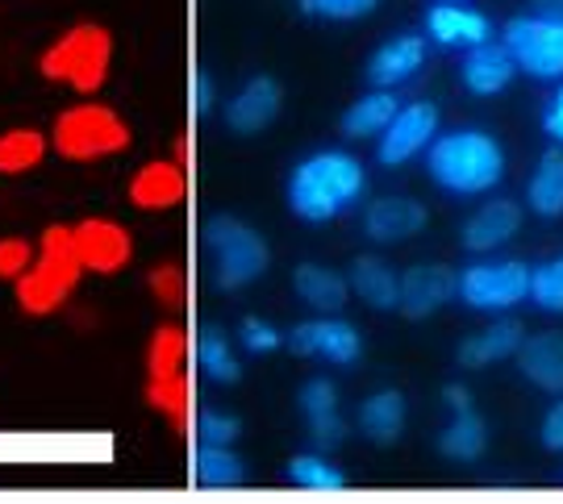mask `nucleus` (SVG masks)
<instances>
[{"label":"nucleus","mask_w":563,"mask_h":504,"mask_svg":"<svg viewBox=\"0 0 563 504\" xmlns=\"http://www.w3.org/2000/svg\"><path fill=\"white\" fill-rule=\"evenodd\" d=\"M301 13L309 18H322V21H360L367 13H376L380 0H297Z\"/></svg>","instance_id":"nucleus-39"},{"label":"nucleus","mask_w":563,"mask_h":504,"mask_svg":"<svg viewBox=\"0 0 563 504\" xmlns=\"http://www.w3.org/2000/svg\"><path fill=\"white\" fill-rule=\"evenodd\" d=\"M51 134H42L34 125H13L0 134V176H30L46 163Z\"/></svg>","instance_id":"nucleus-28"},{"label":"nucleus","mask_w":563,"mask_h":504,"mask_svg":"<svg viewBox=\"0 0 563 504\" xmlns=\"http://www.w3.org/2000/svg\"><path fill=\"white\" fill-rule=\"evenodd\" d=\"M239 343L246 355H272V350L284 346V334L272 322H263V317H242Z\"/></svg>","instance_id":"nucleus-40"},{"label":"nucleus","mask_w":563,"mask_h":504,"mask_svg":"<svg viewBox=\"0 0 563 504\" xmlns=\"http://www.w3.org/2000/svg\"><path fill=\"white\" fill-rule=\"evenodd\" d=\"M426 171L451 197H481L505 180V150L484 130H451L430 142Z\"/></svg>","instance_id":"nucleus-3"},{"label":"nucleus","mask_w":563,"mask_h":504,"mask_svg":"<svg viewBox=\"0 0 563 504\" xmlns=\"http://www.w3.org/2000/svg\"><path fill=\"white\" fill-rule=\"evenodd\" d=\"M363 192H367L363 163L351 150H339V146H325V150L305 155L288 171V183H284L288 209L305 225L334 222V217H342L346 209H355L363 201Z\"/></svg>","instance_id":"nucleus-1"},{"label":"nucleus","mask_w":563,"mask_h":504,"mask_svg":"<svg viewBox=\"0 0 563 504\" xmlns=\"http://www.w3.org/2000/svg\"><path fill=\"white\" fill-rule=\"evenodd\" d=\"M518 367L534 388L563 396V334H534L518 350Z\"/></svg>","instance_id":"nucleus-26"},{"label":"nucleus","mask_w":563,"mask_h":504,"mask_svg":"<svg viewBox=\"0 0 563 504\" xmlns=\"http://www.w3.org/2000/svg\"><path fill=\"white\" fill-rule=\"evenodd\" d=\"M125 197L139 213H167L188 197V176L176 159H151L130 176Z\"/></svg>","instance_id":"nucleus-14"},{"label":"nucleus","mask_w":563,"mask_h":504,"mask_svg":"<svg viewBox=\"0 0 563 504\" xmlns=\"http://www.w3.org/2000/svg\"><path fill=\"white\" fill-rule=\"evenodd\" d=\"M405 417H409V408H405L401 392L397 388H380V392H372L360 404V417L355 422H360V434L367 443L393 446L405 434Z\"/></svg>","instance_id":"nucleus-25"},{"label":"nucleus","mask_w":563,"mask_h":504,"mask_svg":"<svg viewBox=\"0 0 563 504\" xmlns=\"http://www.w3.org/2000/svg\"><path fill=\"white\" fill-rule=\"evenodd\" d=\"M197 367L205 371V380L209 383H239L242 380L239 355H234V346H230V338H225L218 325H205L201 334H197Z\"/></svg>","instance_id":"nucleus-31"},{"label":"nucleus","mask_w":563,"mask_h":504,"mask_svg":"<svg viewBox=\"0 0 563 504\" xmlns=\"http://www.w3.org/2000/svg\"><path fill=\"white\" fill-rule=\"evenodd\" d=\"M197 438L205 446H234L242 438V422L225 408H201L197 417Z\"/></svg>","instance_id":"nucleus-37"},{"label":"nucleus","mask_w":563,"mask_h":504,"mask_svg":"<svg viewBox=\"0 0 563 504\" xmlns=\"http://www.w3.org/2000/svg\"><path fill=\"white\" fill-rule=\"evenodd\" d=\"M522 229V204L509 201V197H493V201H484L460 229V243L463 250H472V255H488V250H497L505 246L514 234Z\"/></svg>","instance_id":"nucleus-17"},{"label":"nucleus","mask_w":563,"mask_h":504,"mask_svg":"<svg viewBox=\"0 0 563 504\" xmlns=\"http://www.w3.org/2000/svg\"><path fill=\"white\" fill-rule=\"evenodd\" d=\"M488 446V425L476 408H460L451 413V425L439 434V455L451 463H476Z\"/></svg>","instance_id":"nucleus-29"},{"label":"nucleus","mask_w":563,"mask_h":504,"mask_svg":"<svg viewBox=\"0 0 563 504\" xmlns=\"http://www.w3.org/2000/svg\"><path fill=\"white\" fill-rule=\"evenodd\" d=\"M134 142V130L121 117L113 104L80 101L63 109L51 125V150L67 163H97L125 155Z\"/></svg>","instance_id":"nucleus-6"},{"label":"nucleus","mask_w":563,"mask_h":504,"mask_svg":"<svg viewBox=\"0 0 563 504\" xmlns=\"http://www.w3.org/2000/svg\"><path fill=\"white\" fill-rule=\"evenodd\" d=\"M439 138V109L430 101L401 104L397 117L388 122L380 138H376V163L380 167H401L413 155L430 150V142Z\"/></svg>","instance_id":"nucleus-11"},{"label":"nucleus","mask_w":563,"mask_h":504,"mask_svg":"<svg viewBox=\"0 0 563 504\" xmlns=\"http://www.w3.org/2000/svg\"><path fill=\"white\" fill-rule=\"evenodd\" d=\"M34 255H38V243H30V238H21V234H4V238H0V280L18 283L21 276L30 271Z\"/></svg>","instance_id":"nucleus-38"},{"label":"nucleus","mask_w":563,"mask_h":504,"mask_svg":"<svg viewBox=\"0 0 563 504\" xmlns=\"http://www.w3.org/2000/svg\"><path fill=\"white\" fill-rule=\"evenodd\" d=\"M42 80L63 83L76 97H97L113 71V34L101 21H76L38 55Z\"/></svg>","instance_id":"nucleus-4"},{"label":"nucleus","mask_w":563,"mask_h":504,"mask_svg":"<svg viewBox=\"0 0 563 504\" xmlns=\"http://www.w3.org/2000/svg\"><path fill=\"white\" fill-rule=\"evenodd\" d=\"M505 46L518 63V71L534 80H563V25L539 13L505 21Z\"/></svg>","instance_id":"nucleus-8"},{"label":"nucleus","mask_w":563,"mask_h":504,"mask_svg":"<svg viewBox=\"0 0 563 504\" xmlns=\"http://www.w3.org/2000/svg\"><path fill=\"white\" fill-rule=\"evenodd\" d=\"M530 13H539V18L560 21L563 25V0H530Z\"/></svg>","instance_id":"nucleus-45"},{"label":"nucleus","mask_w":563,"mask_h":504,"mask_svg":"<svg viewBox=\"0 0 563 504\" xmlns=\"http://www.w3.org/2000/svg\"><path fill=\"white\" fill-rule=\"evenodd\" d=\"M297 408H301L305 429H309V443L318 446V450H339L346 443V422H342L339 413V388L325 376H313V380L301 383Z\"/></svg>","instance_id":"nucleus-15"},{"label":"nucleus","mask_w":563,"mask_h":504,"mask_svg":"<svg viewBox=\"0 0 563 504\" xmlns=\"http://www.w3.org/2000/svg\"><path fill=\"white\" fill-rule=\"evenodd\" d=\"M188 104H192V113L205 117L209 109H213V76L209 71H192V83H188Z\"/></svg>","instance_id":"nucleus-41"},{"label":"nucleus","mask_w":563,"mask_h":504,"mask_svg":"<svg viewBox=\"0 0 563 504\" xmlns=\"http://www.w3.org/2000/svg\"><path fill=\"white\" fill-rule=\"evenodd\" d=\"M397 109L401 101L388 92V88H372L367 97H360L355 104H346V113H342V138H380L388 122L397 117Z\"/></svg>","instance_id":"nucleus-27"},{"label":"nucleus","mask_w":563,"mask_h":504,"mask_svg":"<svg viewBox=\"0 0 563 504\" xmlns=\"http://www.w3.org/2000/svg\"><path fill=\"white\" fill-rule=\"evenodd\" d=\"M288 346L301 359H322L334 367H355L363 355V338L351 322H342L339 313H318L313 322H301L288 334Z\"/></svg>","instance_id":"nucleus-10"},{"label":"nucleus","mask_w":563,"mask_h":504,"mask_svg":"<svg viewBox=\"0 0 563 504\" xmlns=\"http://www.w3.org/2000/svg\"><path fill=\"white\" fill-rule=\"evenodd\" d=\"M142 396L151 404V413H159L176 434H188V429H192V388H188V376H184V371L146 376Z\"/></svg>","instance_id":"nucleus-24"},{"label":"nucleus","mask_w":563,"mask_h":504,"mask_svg":"<svg viewBox=\"0 0 563 504\" xmlns=\"http://www.w3.org/2000/svg\"><path fill=\"white\" fill-rule=\"evenodd\" d=\"M426 63V38L422 34H397L384 46H376V55L367 59V83L372 88H401L405 80H413Z\"/></svg>","instance_id":"nucleus-19"},{"label":"nucleus","mask_w":563,"mask_h":504,"mask_svg":"<svg viewBox=\"0 0 563 504\" xmlns=\"http://www.w3.org/2000/svg\"><path fill=\"white\" fill-rule=\"evenodd\" d=\"M88 276L76 250L71 225H46L38 238V255L30 262V271L13 283V301L25 317H55L63 304L76 296L80 280Z\"/></svg>","instance_id":"nucleus-2"},{"label":"nucleus","mask_w":563,"mask_h":504,"mask_svg":"<svg viewBox=\"0 0 563 504\" xmlns=\"http://www.w3.org/2000/svg\"><path fill=\"white\" fill-rule=\"evenodd\" d=\"M522 343H526L522 325L514 322V317H501V322H493L488 329H481V334L463 338L460 367H472V371H481V367L505 363V359H514V355L522 350Z\"/></svg>","instance_id":"nucleus-23"},{"label":"nucleus","mask_w":563,"mask_h":504,"mask_svg":"<svg viewBox=\"0 0 563 504\" xmlns=\"http://www.w3.org/2000/svg\"><path fill=\"white\" fill-rule=\"evenodd\" d=\"M451 296H460V276L443 262H418V267L401 271V304H397V313H405L409 322H422L430 313H439Z\"/></svg>","instance_id":"nucleus-12"},{"label":"nucleus","mask_w":563,"mask_h":504,"mask_svg":"<svg viewBox=\"0 0 563 504\" xmlns=\"http://www.w3.org/2000/svg\"><path fill=\"white\" fill-rule=\"evenodd\" d=\"M280 109H284L280 83L272 80V76H251V80L230 97V104H225V130H230V134H242V138L263 134L267 125L280 117Z\"/></svg>","instance_id":"nucleus-13"},{"label":"nucleus","mask_w":563,"mask_h":504,"mask_svg":"<svg viewBox=\"0 0 563 504\" xmlns=\"http://www.w3.org/2000/svg\"><path fill=\"white\" fill-rule=\"evenodd\" d=\"M192 471H197V484L201 488H239L246 480V467L234 455V446H197V459H192Z\"/></svg>","instance_id":"nucleus-32"},{"label":"nucleus","mask_w":563,"mask_h":504,"mask_svg":"<svg viewBox=\"0 0 563 504\" xmlns=\"http://www.w3.org/2000/svg\"><path fill=\"white\" fill-rule=\"evenodd\" d=\"M346 280H351V292L367 309H376V313H393L401 304V276L380 255H360V259L351 262Z\"/></svg>","instance_id":"nucleus-21"},{"label":"nucleus","mask_w":563,"mask_h":504,"mask_svg":"<svg viewBox=\"0 0 563 504\" xmlns=\"http://www.w3.org/2000/svg\"><path fill=\"white\" fill-rule=\"evenodd\" d=\"M434 4H455V0H434Z\"/></svg>","instance_id":"nucleus-47"},{"label":"nucleus","mask_w":563,"mask_h":504,"mask_svg":"<svg viewBox=\"0 0 563 504\" xmlns=\"http://www.w3.org/2000/svg\"><path fill=\"white\" fill-rule=\"evenodd\" d=\"M443 401H446V408H451V413H460V408H472V392H467L463 383H446Z\"/></svg>","instance_id":"nucleus-44"},{"label":"nucleus","mask_w":563,"mask_h":504,"mask_svg":"<svg viewBox=\"0 0 563 504\" xmlns=\"http://www.w3.org/2000/svg\"><path fill=\"white\" fill-rule=\"evenodd\" d=\"M146 292L155 296V304H163V309H184V301H188V276H184V267L176 259H163L155 262L151 271H146Z\"/></svg>","instance_id":"nucleus-35"},{"label":"nucleus","mask_w":563,"mask_h":504,"mask_svg":"<svg viewBox=\"0 0 563 504\" xmlns=\"http://www.w3.org/2000/svg\"><path fill=\"white\" fill-rule=\"evenodd\" d=\"M146 376H163V371H184L188 359V334L180 322H163L155 325V334L146 338Z\"/></svg>","instance_id":"nucleus-33"},{"label":"nucleus","mask_w":563,"mask_h":504,"mask_svg":"<svg viewBox=\"0 0 563 504\" xmlns=\"http://www.w3.org/2000/svg\"><path fill=\"white\" fill-rule=\"evenodd\" d=\"M514 76H518V63H514L505 42L472 46L460 67V80L472 97H497V92H505L514 83Z\"/></svg>","instance_id":"nucleus-20"},{"label":"nucleus","mask_w":563,"mask_h":504,"mask_svg":"<svg viewBox=\"0 0 563 504\" xmlns=\"http://www.w3.org/2000/svg\"><path fill=\"white\" fill-rule=\"evenodd\" d=\"M88 276H121L134 262V234L113 217H84L71 225Z\"/></svg>","instance_id":"nucleus-9"},{"label":"nucleus","mask_w":563,"mask_h":504,"mask_svg":"<svg viewBox=\"0 0 563 504\" xmlns=\"http://www.w3.org/2000/svg\"><path fill=\"white\" fill-rule=\"evenodd\" d=\"M205 255H209V280L218 292H242L272 267V250L251 222L234 213H213L201 229Z\"/></svg>","instance_id":"nucleus-5"},{"label":"nucleus","mask_w":563,"mask_h":504,"mask_svg":"<svg viewBox=\"0 0 563 504\" xmlns=\"http://www.w3.org/2000/svg\"><path fill=\"white\" fill-rule=\"evenodd\" d=\"M460 301L476 313H505L530 301V267L518 259L472 262L460 271Z\"/></svg>","instance_id":"nucleus-7"},{"label":"nucleus","mask_w":563,"mask_h":504,"mask_svg":"<svg viewBox=\"0 0 563 504\" xmlns=\"http://www.w3.org/2000/svg\"><path fill=\"white\" fill-rule=\"evenodd\" d=\"M426 34L446 46V51H472L493 42V21L484 18L481 9H467V4H430L426 13Z\"/></svg>","instance_id":"nucleus-18"},{"label":"nucleus","mask_w":563,"mask_h":504,"mask_svg":"<svg viewBox=\"0 0 563 504\" xmlns=\"http://www.w3.org/2000/svg\"><path fill=\"white\" fill-rule=\"evenodd\" d=\"M426 222H430V213L413 197H380V201H372L363 209V234L380 246L405 243V238L422 234Z\"/></svg>","instance_id":"nucleus-16"},{"label":"nucleus","mask_w":563,"mask_h":504,"mask_svg":"<svg viewBox=\"0 0 563 504\" xmlns=\"http://www.w3.org/2000/svg\"><path fill=\"white\" fill-rule=\"evenodd\" d=\"M530 301L543 313H563V255L530 271Z\"/></svg>","instance_id":"nucleus-36"},{"label":"nucleus","mask_w":563,"mask_h":504,"mask_svg":"<svg viewBox=\"0 0 563 504\" xmlns=\"http://www.w3.org/2000/svg\"><path fill=\"white\" fill-rule=\"evenodd\" d=\"M526 204L539 213V217H560L563 213V150H547L534 176L526 183Z\"/></svg>","instance_id":"nucleus-30"},{"label":"nucleus","mask_w":563,"mask_h":504,"mask_svg":"<svg viewBox=\"0 0 563 504\" xmlns=\"http://www.w3.org/2000/svg\"><path fill=\"white\" fill-rule=\"evenodd\" d=\"M539 438H543L547 450H555V455H563V396L551 408H547L543 417V429H539Z\"/></svg>","instance_id":"nucleus-42"},{"label":"nucleus","mask_w":563,"mask_h":504,"mask_svg":"<svg viewBox=\"0 0 563 504\" xmlns=\"http://www.w3.org/2000/svg\"><path fill=\"white\" fill-rule=\"evenodd\" d=\"M543 130H547V138H555L563 146V83H560V92L547 101L543 109Z\"/></svg>","instance_id":"nucleus-43"},{"label":"nucleus","mask_w":563,"mask_h":504,"mask_svg":"<svg viewBox=\"0 0 563 504\" xmlns=\"http://www.w3.org/2000/svg\"><path fill=\"white\" fill-rule=\"evenodd\" d=\"M292 288L313 313H342L351 301V280L334 267H322V262H297L292 267Z\"/></svg>","instance_id":"nucleus-22"},{"label":"nucleus","mask_w":563,"mask_h":504,"mask_svg":"<svg viewBox=\"0 0 563 504\" xmlns=\"http://www.w3.org/2000/svg\"><path fill=\"white\" fill-rule=\"evenodd\" d=\"M288 484L305 488V492H339V488H346V475L318 450V455L288 459Z\"/></svg>","instance_id":"nucleus-34"},{"label":"nucleus","mask_w":563,"mask_h":504,"mask_svg":"<svg viewBox=\"0 0 563 504\" xmlns=\"http://www.w3.org/2000/svg\"><path fill=\"white\" fill-rule=\"evenodd\" d=\"M172 159L180 163V167H184V163H188V138H184V134H180V138H176V155H172Z\"/></svg>","instance_id":"nucleus-46"}]
</instances>
